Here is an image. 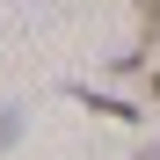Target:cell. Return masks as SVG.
Listing matches in <instances>:
<instances>
[{
  "mask_svg": "<svg viewBox=\"0 0 160 160\" xmlns=\"http://www.w3.org/2000/svg\"><path fill=\"white\" fill-rule=\"evenodd\" d=\"M15 131H22V109H0V146H8Z\"/></svg>",
  "mask_w": 160,
  "mask_h": 160,
  "instance_id": "cell-1",
  "label": "cell"
},
{
  "mask_svg": "<svg viewBox=\"0 0 160 160\" xmlns=\"http://www.w3.org/2000/svg\"><path fill=\"white\" fill-rule=\"evenodd\" d=\"M138 15H146V22H153V29H160V0H138Z\"/></svg>",
  "mask_w": 160,
  "mask_h": 160,
  "instance_id": "cell-2",
  "label": "cell"
}]
</instances>
